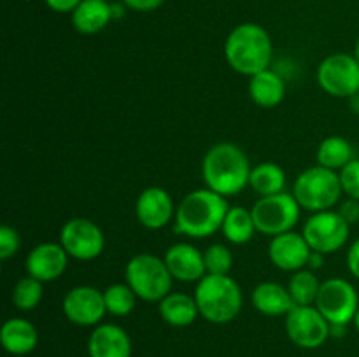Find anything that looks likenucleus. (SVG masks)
Segmentation results:
<instances>
[{"mask_svg": "<svg viewBox=\"0 0 359 357\" xmlns=\"http://www.w3.org/2000/svg\"><path fill=\"white\" fill-rule=\"evenodd\" d=\"M251 163L238 146L219 142L207 150L202 161V177L205 188L221 196H233L249 186Z\"/></svg>", "mask_w": 359, "mask_h": 357, "instance_id": "nucleus-1", "label": "nucleus"}, {"mask_svg": "<svg viewBox=\"0 0 359 357\" xmlns=\"http://www.w3.org/2000/svg\"><path fill=\"white\" fill-rule=\"evenodd\" d=\"M226 198L209 188L195 189L182 198L175 209V231L189 238H207L223 227Z\"/></svg>", "mask_w": 359, "mask_h": 357, "instance_id": "nucleus-2", "label": "nucleus"}, {"mask_svg": "<svg viewBox=\"0 0 359 357\" xmlns=\"http://www.w3.org/2000/svg\"><path fill=\"white\" fill-rule=\"evenodd\" d=\"M273 55L269 31L256 23L235 27L224 42V58L235 72L252 77L270 66Z\"/></svg>", "mask_w": 359, "mask_h": 357, "instance_id": "nucleus-3", "label": "nucleus"}, {"mask_svg": "<svg viewBox=\"0 0 359 357\" xmlns=\"http://www.w3.org/2000/svg\"><path fill=\"white\" fill-rule=\"evenodd\" d=\"M195 300L200 315L212 324H228L242 310L241 286L230 275L207 273L196 282Z\"/></svg>", "mask_w": 359, "mask_h": 357, "instance_id": "nucleus-4", "label": "nucleus"}, {"mask_svg": "<svg viewBox=\"0 0 359 357\" xmlns=\"http://www.w3.org/2000/svg\"><path fill=\"white\" fill-rule=\"evenodd\" d=\"M340 174L330 168L316 164L302 172L294 181L293 196L300 203L302 209L311 212L332 210L342 196Z\"/></svg>", "mask_w": 359, "mask_h": 357, "instance_id": "nucleus-5", "label": "nucleus"}, {"mask_svg": "<svg viewBox=\"0 0 359 357\" xmlns=\"http://www.w3.org/2000/svg\"><path fill=\"white\" fill-rule=\"evenodd\" d=\"M125 279L137 298L149 303L154 301L160 303L165 296L170 294L174 276L165 259L153 254H137L126 265Z\"/></svg>", "mask_w": 359, "mask_h": 357, "instance_id": "nucleus-6", "label": "nucleus"}, {"mask_svg": "<svg viewBox=\"0 0 359 357\" xmlns=\"http://www.w3.org/2000/svg\"><path fill=\"white\" fill-rule=\"evenodd\" d=\"M300 203L291 192H277L272 196H262L252 206V219L256 230L269 237L293 231L300 219Z\"/></svg>", "mask_w": 359, "mask_h": 357, "instance_id": "nucleus-7", "label": "nucleus"}, {"mask_svg": "<svg viewBox=\"0 0 359 357\" xmlns=\"http://www.w3.org/2000/svg\"><path fill=\"white\" fill-rule=\"evenodd\" d=\"M318 84L328 94L351 98L359 93V62L347 52H333L318 66Z\"/></svg>", "mask_w": 359, "mask_h": 357, "instance_id": "nucleus-8", "label": "nucleus"}, {"mask_svg": "<svg viewBox=\"0 0 359 357\" xmlns=\"http://www.w3.org/2000/svg\"><path fill=\"white\" fill-rule=\"evenodd\" d=\"M316 308L326 317L330 324L349 326L354 322L359 308L358 290L344 279H328L321 282Z\"/></svg>", "mask_w": 359, "mask_h": 357, "instance_id": "nucleus-9", "label": "nucleus"}, {"mask_svg": "<svg viewBox=\"0 0 359 357\" xmlns=\"http://www.w3.org/2000/svg\"><path fill=\"white\" fill-rule=\"evenodd\" d=\"M351 224L339 214V210H323L309 217L304 226V237L312 251L332 254L349 240Z\"/></svg>", "mask_w": 359, "mask_h": 357, "instance_id": "nucleus-10", "label": "nucleus"}, {"mask_svg": "<svg viewBox=\"0 0 359 357\" xmlns=\"http://www.w3.org/2000/svg\"><path fill=\"white\" fill-rule=\"evenodd\" d=\"M60 244L67 254L79 261H91L104 252L105 237L98 224L86 217H74L63 224Z\"/></svg>", "mask_w": 359, "mask_h": 357, "instance_id": "nucleus-11", "label": "nucleus"}, {"mask_svg": "<svg viewBox=\"0 0 359 357\" xmlns=\"http://www.w3.org/2000/svg\"><path fill=\"white\" fill-rule=\"evenodd\" d=\"M286 332L291 342L300 349H318L332 336L330 322L316 304L293 307V310L286 315Z\"/></svg>", "mask_w": 359, "mask_h": 357, "instance_id": "nucleus-12", "label": "nucleus"}, {"mask_svg": "<svg viewBox=\"0 0 359 357\" xmlns=\"http://www.w3.org/2000/svg\"><path fill=\"white\" fill-rule=\"evenodd\" d=\"M63 314L72 324L90 328L98 326L104 315L107 314L104 301V293L93 286L72 287L63 298Z\"/></svg>", "mask_w": 359, "mask_h": 357, "instance_id": "nucleus-13", "label": "nucleus"}, {"mask_svg": "<svg viewBox=\"0 0 359 357\" xmlns=\"http://www.w3.org/2000/svg\"><path fill=\"white\" fill-rule=\"evenodd\" d=\"M69 258L70 255L62 244L44 241L32 248L25 261V268L28 275L35 276L41 282H53L65 273Z\"/></svg>", "mask_w": 359, "mask_h": 357, "instance_id": "nucleus-14", "label": "nucleus"}, {"mask_svg": "<svg viewBox=\"0 0 359 357\" xmlns=\"http://www.w3.org/2000/svg\"><path fill=\"white\" fill-rule=\"evenodd\" d=\"M137 220L147 230H161L175 217L172 196L163 188L151 186L139 195L135 203Z\"/></svg>", "mask_w": 359, "mask_h": 357, "instance_id": "nucleus-15", "label": "nucleus"}, {"mask_svg": "<svg viewBox=\"0 0 359 357\" xmlns=\"http://www.w3.org/2000/svg\"><path fill=\"white\" fill-rule=\"evenodd\" d=\"M311 245L307 244L304 234L287 231V233L272 237L269 245V258L279 270L284 272H298L307 266L311 258Z\"/></svg>", "mask_w": 359, "mask_h": 357, "instance_id": "nucleus-16", "label": "nucleus"}, {"mask_svg": "<svg viewBox=\"0 0 359 357\" xmlns=\"http://www.w3.org/2000/svg\"><path fill=\"white\" fill-rule=\"evenodd\" d=\"M165 262L172 276L181 282H200L207 275L203 252L191 244H175L165 254Z\"/></svg>", "mask_w": 359, "mask_h": 357, "instance_id": "nucleus-17", "label": "nucleus"}, {"mask_svg": "<svg viewBox=\"0 0 359 357\" xmlns=\"http://www.w3.org/2000/svg\"><path fill=\"white\" fill-rule=\"evenodd\" d=\"M90 357H132V340L118 324H98L88 338Z\"/></svg>", "mask_w": 359, "mask_h": 357, "instance_id": "nucleus-18", "label": "nucleus"}, {"mask_svg": "<svg viewBox=\"0 0 359 357\" xmlns=\"http://www.w3.org/2000/svg\"><path fill=\"white\" fill-rule=\"evenodd\" d=\"M0 343L4 350L13 356H27L37 346L39 332L27 318L14 317L4 322L0 329Z\"/></svg>", "mask_w": 359, "mask_h": 357, "instance_id": "nucleus-19", "label": "nucleus"}, {"mask_svg": "<svg viewBox=\"0 0 359 357\" xmlns=\"http://www.w3.org/2000/svg\"><path fill=\"white\" fill-rule=\"evenodd\" d=\"M252 304L256 310L269 317H280L293 310L294 303L287 287L277 282H262L252 290Z\"/></svg>", "mask_w": 359, "mask_h": 357, "instance_id": "nucleus-20", "label": "nucleus"}, {"mask_svg": "<svg viewBox=\"0 0 359 357\" xmlns=\"http://www.w3.org/2000/svg\"><path fill=\"white\" fill-rule=\"evenodd\" d=\"M70 14L74 28L83 35L98 34L114 18L112 6L105 0H83Z\"/></svg>", "mask_w": 359, "mask_h": 357, "instance_id": "nucleus-21", "label": "nucleus"}, {"mask_svg": "<svg viewBox=\"0 0 359 357\" xmlns=\"http://www.w3.org/2000/svg\"><path fill=\"white\" fill-rule=\"evenodd\" d=\"M249 97L259 107L273 108L286 97V84L273 70H262L249 80Z\"/></svg>", "mask_w": 359, "mask_h": 357, "instance_id": "nucleus-22", "label": "nucleus"}, {"mask_svg": "<svg viewBox=\"0 0 359 357\" xmlns=\"http://www.w3.org/2000/svg\"><path fill=\"white\" fill-rule=\"evenodd\" d=\"M160 315L174 328L191 326L200 315L195 296L184 293H170L160 301Z\"/></svg>", "mask_w": 359, "mask_h": 357, "instance_id": "nucleus-23", "label": "nucleus"}, {"mask_svg": "<svg viewBox=\"0 0 359 357\" xmlns=\"http://www.w3.org/2000/svg\"><path fill=\"white\" fill-rule=\"evenodd\" d=\"M221 231H223L224 238L228 241L235 245H244L255 237L258 230H256L251 210L244 209V206H230L223 220Z\"/></svg>", "mask_w": 359, "mask_h": 357, "instance_id": "nucleus-24", "label": "nucleus"}, {"mask_svg": "<svg viewBox=\"0 0 359 357\" xmlns=\"http://www.w3.org/2000/svg\"><path fill=\"white\" fill-rule=\"evenodd\" d=\"M316 160H318V164H321V167L340 172L346 164H349L354 160L353 146L344 136L332 135L319 144Z\"/></svg>", "mask_w": 359, "mask_h": 357, "instance_id": "nucleus-25", "label": "nucleus"}, {"mask_svg": "<svg viewBox=\"0 0 359 357\" xmlns=\"http://www.w3.org/2000/svg\"><path fill=\"white\" fill-rule=\"evenodd\" d=\"M249 186L258 192L259 196H272L284 191L286 186V174L283 168L272 161H263L252 167Z\"/></svg>", "mask_w": 359, "mask_h": 357, "instance_id": "nucleus-26", "label": "nucleus"}, {"mask_svg": "<svg viewBox=\"0 0 359 357\" xmlns=\"http://www.w3.org/2000/svg\"><path fill=\"white\" fill-rule=\"evenodd\" d=\"M319 289H321V282L312 270H298L293 273L290 284H287V290L293 298L294 307L316 304Z\"/></svg>", "mask_w": 359, "mask_h": 357, "instance_id": "nucleus-27", "label": "nucleus"}, {"mask_svg": "<svg viewBox=\"0 0 359 357\" xmlns=\"http://www.w3.org/2000/svg\"><path fill=\"white\" fill-rule=\"evenodd\" d=\"M104 301L107 314L116 317H125L132 314L137 303V294L128 284H112L104 290Z\"/></svg>", "mask_w": 359, "mask_h": 357, "instance_id": "nucleus-28", "label": "nucleus"}, {"mask_svg": "<svg viewBox=\"0 0 359 357\" xmlns=\"http://www.w3.org/2000/svg\"><path fill=\"white\" fill-rule=\"evenodd\" d=\"M42 284L44 282H41V280H37L32 275H27L18 280V284L13 289L14 307L23 312H30L37 308L42 300V294H44Z\"/></svg>", "mask_w": 359, "mask_h": 357, "instance_id": "nucleus-29", "label": "nucleus"}, {"mask_svg": "<svg viewBox=\"0 0 359 357\" xmlns=\"http://www.w3.org/2000/svg\"><path fill=\"white\" fill-rule=\"evenodd\" d=\"M207 273L210 275H228L233 266V255L230 248L223 244H214L203 252Z\"/></svg>", "mask_w": 359, "mask_h": 357, "instance_id": "nucleus-30", "label": "nucleus"}, {"mask_svg": "<svg viewBox=\"0 0 359 357\" xmlns=\"http://www.w3.org/2000/svg\"><path fill=\"white\" fill-rule=\"evenodd\" d=\"M340 174V184H342V191L346 192L349 198L358 200L359 202V160L354 158L349 164L339 172Z\"/></svg>", "mask_w": 359, "mask_h": 357, "instance_id": "nucleus-31", "label": "nucleus"}, {"mask_svg": "<svg viewBox=\"0 0 359 357\" xmlns=\"http://www.w3.org/2000/svg\"><path fill=\"white\" fill-rule=\"evenodd\" d=\"M20 234L14 227L11 226H2L0 227V259H9L20 251Z\"/></svg>", "mask_w": 359, "mask_h": 357, "instance_id": "nucleus-32", "label": "nucleus"}, {"mask_svg": "<svg viewBox=\"0 0 359 357\" xmlns=\"http://www.w3.org/2000/svg\"><path fill=\"white\" fill-rule=\"evenodd\" d=\"M339 214L349 224L358 223V220H359V202H358V200H353V198L347 200V202H344L342 205H340Z\"/></svg>", "mask_w": 359, "mask_h": 357, "instance_id": "nucleus-33", "label": "nucleus"}, {"mask_svg": "<svg viewBox=\"0 0 359 357\" xmlns=\"http://www.w3.org/2000/svg\"><path fill=\"white\" fill-rule=\"evenodd\" d=\"M165 0H123L128 9L139 10V13H151V10L158 9Z\"/></svg>", "mask_w": 359, "mask_h": 357, "instance_id": "nucleus-34", "label": "nucleus"}, {"mask_svg": "<svg viewBox=\"0 0 359 357\" xmlns=\"http://www.w3.org/2000/svg\"><path fill=\"white\" fill-rule=\"evenodd\" d=\"M48 4V7L55 13L60 14H67V13H72L77 6H79L83 0H44Z\"/></svg>", "mask_w": 359, "mask_h": 357, "instance_id": "nucleus-35", "label": "nucleus"}, {"mask_svg": "<svg viewBox=\"0 0 359 357\" xmlns=\"http://www.w3.org/2000/svg\"><path fill=\"white\" fill-rule=\"evenodd\" d=\"M347 268L359 280V238L351 245L349 252H347Z\"/></svg>", "mask_w": 359, "mask_h": 357, "instance_id": "nucleus-36", "label": "nucleus"}, {"mask_svg": "<svg viewBox=\"0 0 359 357\" xmlns=\"http://www.w3.org/2000/svg\"><path fill=\"white\" fill-rule=\"evenodd\" d=\"M323 265H325V254H321V252L312 251L311 252V258H309V262H307L309 270H312V272H314V270L321 268Z\"/></svg>", "mask_w": 359, "mask_h": 357, "instance_id": "nucleus-37", "label": "nucleus"}, {"mask_svg": "<svg viewBox=\"0 0 359 357\" xmlns=\"http://www.w3.org/2000/svg\"><path fill=\"white\" fill-rule=\"evenodd\" d=\"M351 107H353L354 112H358L359 114V93L354 94V97H351Z\"/></svg>", "mask_w": 359, "mask_h": 357, "instance_id": "nucleus-38", "label": "nucleus"}, {"mask_svg": "<svg viewBox=\"0 0 359 357\" xmlns=\"http://www.w3.org/2000/svg\"><path fill=\"white\" fill-rule=\"evenodd\" d=\"M354 56H356V59L359 62V38L356 41V48H354Z\"/></svg>", "mask_w": 359, "mask_h": 357, "instance_id": "nucleus-39", "label": "nucleus"}, {"mask_svg": "<svg viewBox=\"0 0 359 357\" xmlns=\"http://www.w3.org/2000/svg\"><path fill=\"white\" fill-rule=\"evenodd\" d=\"M354 326H356V329L359 331V308H358V312H356V317H354Z\"/></svg>", "mask_w": 359, "mask_h": 357, "instance_id": "nucleus-40", "label": "nucleus"}]
</instances>
